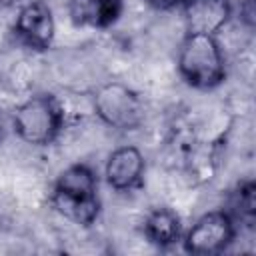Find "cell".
Here are the masks:
<instances>
[{"label":"cell","mask_w":256,"mask_h":256,"mask_svg":"<svg viewBox=\"0 0 256 256\" xmlns=\"http://www.w3.org/2000/svg\"><path fill=\"white\" fill-rule=\"evenodd\" d=\"M176 66L180 78L196 90H212L226 80V58L212 34L186 32L178 46Z\"/></svg>","instance_id":"7a4b0ae2"},{"label":"cell","mask_w":256,"mask_h":256,"mask_svg":"<svg viewBox=\"0 0 256 256\" xmlns=\"http://www.w3.org/2000/svg\"><path fill=\"white\" fill-rule=\"evenodd\" d=\"M146 4L154 10H160V12H168V10H176V8H182L184 0H146Z\"/></svg>","instance_id":"4fadbf2b"},{"label":"cell","mask_w":256,"mask_h":256,"mask_svg":"<svg viewBox=\"0 0 256 256\" xmlns=\"http://www.w3.org/2000/svg\"><path fill=\"white\" fill-rule=\"evenodd\" d=\"M66 10L76 26L104 30L118 22L124 0H66Z\"/></svg>","instance_id":"9c48e42d"},{"label":"cell","mask_w":256,"mask_h":256,"mask_svg":"<svg viewBox=\"0 0 256 256\" xmlns=\"http://www.w3.org/2000/svg\"><path fill=\"white\" fill-rule=\"evenodd\" d=\"M144 170L146 162L142 152L136 146H120L110 152L104 166V176L110 188L118 192H130L142 184Z\"/></svg>","instance_id":"52a82bcc"},{"label":"cell","mask_w":256,"mask_h":256,"mask_svg":"<svg viewBox=\"0 0 256 256\" xmlns=\"http://www.w3.org/2000/svg\"><path fill=\"white\" fill-rule=\"evenodd\" d=\"M142 232H144L146 240L150 244H154L156 248H170L176 242H180L182 234H184L180 216L172 208H166V206L152 208L146 214Z\"/></svg>","instance_id":"30bf717a"},{"label":"cell","mask_w":256,"mask_h":256,"mask_svg":"<svg viewBox=\"0 0 256 256\" xmlns=\"http://www.w3.org/2000/svg\"><path fill=\"white\" fill-rule=\"evenodd\" d=\"M94 112L106 126L120 132L136 130L144 120L140 96L122 82H108L96 90Z\"/></svg>","instance_id":"277c9868"},{"label":"cell","mask_w":256,"mask_h":256,"mask_svg":"<svg viewBox=\"0 0 256 256\" xmlns=\"http://www.w3.org/2000/svg\"><path fill=\"white\" fill-rule=\"evenodd\" d=\"M234 238H236V222L224 208H220V210L204 212L188 228V232L182 234L180 242L188 254L214 256L228 250Z\"/></svg>","instance_id":"5b68a950"},{"label":"cell","mask_w":256,"mask_h":256,"mask_svg":"<svg viewBox=\"0 0 256 256\" xmlns=\"http://www.w3.org/2000/svg\"><path fill=\"white\" fill-rule=\"evenodd\" d=\"M234 222L244 224L246 228H254L256 222V184L254 180L240 182L232 196H230V208L226 210Z\"/></svg>","instance_id":"8fae6325"},{"label":"cell","mask_w":256,"mask_h":256,"mask_svg":"<svg viewBox=\"0 0 256 256\" xmlns=\"http://www.w3.org/2000/svg\"><path fill=\"white\" fill-rule=\"evenodd\" d=\"M182 12L188 32L216 36L232 16V0H184Z\"/></svg>","instance_id":"ba28073f"},{"label":"cell","mask_w":256,"mask_h":256,"mask_svg":"<svg viewBox=\"0 0 256 256\" xmlns=\"http://www.w3.org/2000/svg\"><path fill=\"white\" fill-rule=\"evenodd\" d=\"M64 128V110L54 94H34L16 106L12 130L24 144L50 146Z\"/></svg>","instance_id":"3957f363"},{"label":"cell","mask_w":256,"mask_h":256,"mask_svg":"<svg viewBox=\"0 0 256 256\" xmlns=\"http://www.w3.org/2000/svg\"><path fill=\"white\" fill-rule=\"evenodd\" d=\"M240 22H244L248 28L256 22V0H242L240 2Z\"/></svg>","instance_id":"7c38bea8"},{"label":"cell","mask_w":256,"mask_h":256,"mask_svg":"<svg viewBox=\"0 0 256 256\" xmlns=\"http://www.w3.org/2000/svg\"><path fill=\"white\" fill-rule=\"evenodd\" d=\"M52 208L72 224L82 228L92 226L100 216L98 176L86 162H76L64 168L50 194Z\"/></svg>","instance_id":"6da1fadb"},{"label":"cell","mask_w":256,"mask_h":256,"mask_svg":"<svg viewBox=\"0 0 256 256\" xmlns=\"http://www.w3.org/2000/svg\"><path fill=\"white\" fill-rule=\"evenodd\" d=\"M56 22L50 6L44 0H26L14 20V36L30 50L44 52L52 46Z\"/></svg>","instance_id":"8992f818"},{"label":"cell","mask_w":256,"mask_h":256,"mask_svg":"<svg viewBox=\"0 0 256 256\" xmlns=\"http://www.w3.org/2000/svg\"><path fill=\"white\" fill-rule=\"evenodd\" d=\"M24 2H26V0H0V6H2V8H16V6L20 8Z\"/></svg>","instance_id":"5bb4252c"}]
</instances>
